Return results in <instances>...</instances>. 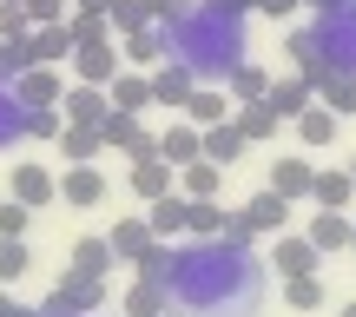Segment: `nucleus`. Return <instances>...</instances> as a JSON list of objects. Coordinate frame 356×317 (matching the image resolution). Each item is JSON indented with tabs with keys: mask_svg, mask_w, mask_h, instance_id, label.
Returning a JSON list of instances; mask_svg holds the SVG:
<instances>
[{
	"mask_svg": "<svg viewBox=\"0 0 356 317\" xmlns=\"http://www.w3.org/2000/svg\"><path fill=\"white\" fill-rule=\"evenodd\" d=\"M99 304H106V278L66 271V278L53 284V297H47V311H40V317H86V311H99Z\"/></svg>",
	"mask_w": 356,
	"mask_h": 317,
	"instance_id": "f257e3e1",
	"label": "nucleus"
},
{
	"mask_svg": "<svg viewBox=\"0 0 356 317\" xmlns=\"http://www.w3.org/2000/svg\"><path fill=\"white\" fill-rule=\"evenodd\" d=\"M7 199H20L26 212H40V205H53V199H60V178H53L47 165L20 159V165H13V178H7Z\"/></svg>",
	"mask_w": 356,
	"mask_h": 317,
	"instance_id": "f03ea898",
	"label": "nucleus"
},
{
	"mask_svg": "<svg viewBox=\"0 0 356 317\" xmlns=\"http://www.w3.org/2000/svg\"><path fill=\"white\" fill-rule=\"evenodd\" d=\"M60 199L73 205V212L106 205V172H99V165H66V172H60Z\"/></svg>",
	"mask_w": 356,
	"mask_h": 317,
	"instance_id": "7ed1b4c3",
	"label": "nucleus"
},
{
	"mask_svg": "<svg viewBox=\"0 0 356 317\" xmlns=\"http://www.w3.org/2000/svg\"><path fill=\"white\" fill-rule=\"evenodd\" d=\"M60 93H66V79H60V66H26L20 79H13V100L20 106H60Z\"/></svg>",
	"mask_w": 356,
	"mask_h": 317,
	"instance_id": "20e7f679",
	"label": "nucleus"
},
{
	"mask_svg": "<svg viewBox=\"0 0 356 317\" xmlns=\"http://www.w3.org/2000/svg\"><path fill=\"white\" fill-rule=\"evenodd\" d=\"M198 159H211V165H238L244 159V132L231 126V119H218V126H198Z\"/></svg>",
	"mask_w": 356,
	"mask_h": 317,
	"instance_id": "39448f33",
	"label": "nucleus"
},
{
	"mask_svg": "<svg viewBox=\"0 0 356 317\" xmlns=\"http://www.w3.org/2000/svg\"><path fill=\"white\" fill-rule=\"evenodd\" d=\"M66 60H73L79 86H106V79L119 73V47H113V40H99V47H73Z\"/></svg>",
	"mask_w": 356,
	"mask_h": 317,
	"instance_id": "423d86ee",
	"label": "nucleus"
},
{
	"mask_svg": "<svg viewBox=\"0 0 356 317\" xmlns=\"http://www.w3.org/2000/svg\"><path fill=\"white\" fill-rule=\"evenodd\" d=\"M178 113H185L191 126H218V119H231V93L211 86V79H198V86L185 93V106H178Z\"/></svg>",
	"mask_w": 356,
	"mask_h": 317,
	"instance_id": "0eeeda50",
	"label": "nucleus"
},
{
	"mask_svg": "<svg viewBox=\"0 0 356 317\" xmlns=\"http://www.w3.org/2000/svg\"><path fill=\"white\" fill-rule=\"evenodd\" d=\"M350 199H356V178L343 172V165L310 172V205H317V212H350Z\"/></svg>",
	"mask_w": 356,
	"mask_h": 317,
	"instance_id": "6e6552de",
	"label": "nucleus"
},
{
	"mask_svg": "<svg viewBox=\"0 0 356 317\" xmlns=\"http://www.w3.org/2000/svg\"><path fill=\"white\" fill-rule=\"evenodd\" d=\"M60 119L66 126H99L106 119V86H79L73 79V86L60 93Z\"/></svg>",
	"mask_w": 356,
	"mask_h": 317,
	"instance_id": "1a4fd4ad",
	"label": "nucleus"
},
{
	"mask_svg": "<svg viewBox=\"0 0 356 317\" xmlns=\"http://www.w3.org/2000/svg\"><path fill=\"white\" fill-rule=\"evenodd\" d=\"M145 79H152V106H185V93L198 86V73H191L185 60H172V53H165V66L145 73Z\"/></svg>",
	"mask_w": 356,
	"mask_h": 317,
	"instance_id": "9d476101",
	"label": "nucleus"
},
{
	"mask_svg": "<svg viewBox=\"0 0 356 317\" xmlns=\"http://www.w3.org/2000/svg\"><path fill=\"white\" fill-rule=\"evenodd\" d=\"M231 126L244 132V146H264V139H277V126H284V119L270 113L264 100H244V106H231Z\"/></svg>",
	"mask_w": 356,
	"mask_h": 317,
	"instance_id": "9b49d317",
	"label": "nucleus"
},
{
	"mask_svg": "<svg viewBox=\"0 0 356 317\" xmlns=\"http://www.w3.org/2000/svg\"><path fill=\"white\" fill-rule=\"evenodd\" d=\"M178 172V192L185 199H218L225 192V165H211V159H185V165H172Z\"/></svg>",
	"mask_w": 356,
	"mask_h": 317,
	"instance_id": "f8f14e48",
	"label": "nucleus"
},
{
	"mask_svg": "<svg viewBox=\"0 0 356 317\" xmlns=\"http://www.w3.org/2000/svg\"><path fill=\"white\" fill-rule=\"evenodd\" d=\"M270 265H277V278H304V271L323 265V252H317L310 238H284V231H277V252H270Z\"/></svg>",
	"mask_w": 356,
	"mask_h": 317,
	"instance_id": "ddd939ff",
	"label": "nucleus"
},
{
	"mask_svg": "<svg viewBox=\"0 0 356 317\" xmlns=\"http://www.w3.org/2000/svg\"><path fill=\"white\" fill-rule=\"evenodd\" d=\"M106 106L145 113V106H152V79H145V73H113V79H106Z\"/></svg>",
	"mask_w": 356,
	"mask_h": 317,
	"instance_id": "4468645a",
	"label": "nucleus"
},
{
	"mask_svg": "<svg viewBox=\"0 0 356 317\" xmlns=\"http://www.w3.org/2000/svg\"><path fill=\"white\" fill-rule=\"evenodd\" d=\"M126 317H172V284L139 278V284L126 291Z\"/></svg>",
	"mask_w": 356,
	"mask_h": 317,
	"instance_id": "2eb2a0df",
	"label": "nucleus"
},
{
	"mask_svg": "<svg viewBox=\"0 0 356 317\" xmlns=\"http://www.w3.org/2000/svg\"><path fill=\"white\" fill-rule=\"evenodd\" d=\"M284 218H291V199H277V192H257V199L251 205H244V225H251V231H270V238H277V231H284Z\"/></svg>",
	"mask_w": 356,
	"mask_h": 317,
	"instance_id": "dca6fc26",
	"label": "nucleus"
},
{
	"mask_svg": "<svg viewBox=\"0 0 356 317\" xmlns=\"http://www.w3.org/2000/svg\"><path fill=\"white\" fill-rule=\"evenodd\" d=\"M172 53V33L165 26H139V33H126V53L119 60H132V66H159Z\"/></svg>",
	"mask_w": 356,
	"mask_h": 317,
	"instance_id": "f3484780",
	"label": "nucleus"
},
{
	"mask_svg": "<svg viewBox=\"0 0 356 317\" xmlns=\"http://www.w3.org/2000/svg\"><path fill=\"white\" fill-rule=\"evenodd\" d=\"M264 106H270L277 119H297V113L310 106V79H304V73H297V79H270V86H264Z\"/></svg>",
	"mask_w": 356,
	"mask_h": 317,
	"instance_id": "a211bd4d",
	"label": "nucleus"
},
{
	"mask_svg": "<svg viewBox=\"0 0 356 317\" xmlns=\"http://www.w3.org/2000/svg\"><path fill=\"white\" fill-rule=\"evenodd\" d=\"M145 231L172 245L178 231H185V192H165V199H152V212H145Z\"/></svg>",
	"mask_w": 356,
	"mask_h": 317,
	"instance_id": "6ab92c4d",
	"label": "nucleus"
},
{
	"mask_svg": "<svg viewBox=\"0 0 356 317\" xmlns=\"http://www.w3.org/2000/svg\"><path fill=\"white\" fill-rule=\"evenodd\" d=\"M165 192H172V165L165 159H132V199L152 205V199H165Z\"/></svg>",
	"mask_w": 356,
	"mask_h": 317,
	"instance_id": "aec40b11",
	"label": "nucleus"
},
{
	"mask_svg": "<svg viewBox=\"0 0 356 317\" xmlns=\"http://www.w3.org/2000/svg\"><path fill=\"white\" fill-rule=\"evenodd\" d=\"M26 47H33L40 66H60L66 53H73V33H66V20H53V26H33V33H26Z\"/></svg>",
	"mask_w": 356,
	"mask_h": 317,
	"instance_id": "412c9836",
	"label": "nucleus"
},
{
	"mask_svg": "<svg viewBox=\"0 0 356 317\" xmlns=\"http://www.w3.org/2000/svg\"><path fill=\"white\" fill-rule=\"evenodd\" d=\"M304 238L317 245V252H350V212H317Z\"/></svg>",
	"mask_w": 356,
	"mask_h": 317,
	"instance_id": "4be33fe9",
	"label": "nucleus"
},
{
	"mask_svg": "<svg viewBox=\"0 0 356 317\" xmlns=\"http://www.w3.org/2000/svg\"><path fill=\"white\" fill-rule=\"evenodd\" d=\"M270 192H277V199H310V159H277L270 165Z\"/></svg>",
	"mask_w": 356,
	"mask_h": 317,
	"instance_id": "5701e85b",
	"label": "nucleus"
},
{
	"mask_svg": "<svg viewBox=\"0 0 356 317\" xmlns=\"http://www.w3.org/2000/svg\"><path fill=\"white\" fill-rule=\"evenodd\" d=\"M53 146H60V159H66V165H92V159L106 153L92 126H60V139H53Z\"/></svg>",
	"mask_w": 356,
	"mask_h": 317,
	"instance_id": "b1692460",
	"label": "nucleus"
},
{
	"mask_svg": "<svg viewBox=\"0 0 356 317\" xmlns=\"http://www.w3.org/2000/svg\"><path fill=\"white\" fill-rule=\"evenodd\" d=\"M106 245H113V258H119V265H139V252L152 245V231H145V218H119Z\"/></svg>",
	"mask_w": 356,
	"mask_h": 317,
	"instance_id": "393cba45",
	"label": "nucleus"
},
{
	"mask_svg": "<svg viewBox=\"0 0 356 317\" xmlns=\"http://www.w3.org/2000/svg\"><path fill=\"white\" fill-rule=\"evenodd\" d=\"M264 86H270V73L264 66H251V60H238L225 73V93H231V106H244V100H264Z\"/></svg>",
	"mask_w": 356,
	"mask_h": 317,
	"instance_id": "a878e982",
	"label": "nucleus"
},
{
	"mask_svg": "<svg viewBox=\"0 0 356 317\" xmlns=\"http://www.w3.org/2000/svg\"><path fill=\"white\" fill-rule=\"evenodd\" d=\"M159 159H165V165L198 159V126H191V119H172V126H165V139H159Z\"/></svg>",
	"mask_w": 356,
	"mask_h": 317,
	"instance_id": "bb28decb",
	"label": "nucleus"
},
{
	"mask_svg": "<svg viewBox=\"0 0 356 317\" xmlns=\"http://www.w3.org/2000/svg\"><path fill=\"white\" fill-rule=\"evenodd\" d=\"M337 126H343V119H337L330 106H304V113H297V139H304V146H330Z\"/></svg>",
	"mask_w": 356,
	"mask_h": 317,
	"instance_id": "cd10ccee",
	"label": "nucleus"
},
{
	"mask_svg": "<svg viewBox=\"0 0 356 317\" xmlns=\"http://www.w3.org/2000/svg\"><path fill=\"white\" fill-rule=\"evenodd\" d=\"M284 304H291V311H323V304H330V291H323L317 271H304V278H284Z\"/></svg>",
	"mask_w": 356,
	"mask_h": 317,
	"instance_id": "c85d7f7f",
	"label": "nucleus"
},
{
	"mask_svg": "<svg viewBox=\"0 0 356 317\" xmlns=\"http://www.w3.org/2000/svg\"><path fill=\"white\" fill-rule=\"evenodd\" d=\"M113 265H119V258H113V245H106V238H79V245H73V265H66V271H86V278H106Z\"/></svg>",
	"mask_w": 356,
	"mask_h": 317,
	"instance_id": "c756f323",
	"label": "nucleus"
},
{
	"mask_svg": "<svg viewBox=\"0 0 356 317\" xmlns=\"http://www.w3.org/2000/svg\"><path fill=\"white\" fill-rule=\"evenodd\" d=\"M60 106H20V139H60Z\"/></svg>",
	"mask_w": 356,
	"mask_h": 317,
	"instance_id": "7c9ffc66",
	"label": "nucleus"
},
{
	"mask_svg": "<svg viewBox=\"0 0 356 317\" xmlns=\"http://www.w3.org/2000/svg\"><path fill=\"white\" fill-rule=\"evenodd\" d=\"M66 33H73V47H99V40H113V20L106 13H66Z\"/></svg>",
	"mask_w": 356,
	"mask_h": 317,
	"instance_id": "2f4dec72",
	"label": "nucleus"
},
{
	"mask_svg": "<svg viewBox=\"0 0 356 317\" xmlns=\"http://www.w3.org/2000/svg\"><path fill=\"white\" fill-rule=\"evenodd\" d=\"M106 20H113V33H139V26H152V0H113Z\"/></svg>",
	"mask_w": 356,
	"mask_h": 317,
	"instance_id": "473e14b6",
	"label": "nucleus"
},
{
	"mask_svg": "<svg viewBox=\"0 0 356 317\" xmlns=\"http://www.w3.org/2000/svg\"><path fill=\"white\" fill-rule=\"evenodd\" d=\"M26 66H33V47L26 40H0V86H13Z\"/></svg>",
	"mask_w": 356,
	"mask_h": 317,
	"instance_id": "72a5a7b5",
	"label": "nucleus"
},
{
	"mask_svg": "<svg viewBox=\"0 0 356 317\" xmlns=\"http://www.w3.org/2000/svg\"><path fill=\"white\" fill-rule=\"evenodd\" d=\"M323 106H330L337 119H343V113H356V73H337L330 86H323Z\"/></svg>",
	"mask_w": 356,
	"mask_h": 317,
	"instance_id": "f704fd0d",
	"label": "nucleus"
},
{
	"mask_svg": "<svg viewBox=\"0 0 356 317\" xmlns=\"http://www.w3.org/2000/svg\"><path fill=\"white\" fill-rule=\"evenodd\" d=\"M26 265H33V258H26V238H0V284H13Z\"/></svg>",
	"mask_w": 356,
	"mask_h": 317,
	"instance_id": "c9c22d12",
	"label": "nucleus"
},
{
	"mask_svg": "<svg viewBox=\"0 0 356 317\" xmlns=\"http://www.w3.org/2000/svg\"><path fill=\"white\" fill-rule=\"evenodd\" d=\"M20 139V100H13V86H0V153Z\"/></svg>",
	"mask_w": 356,
	"mask_h": 317,
	"instance_id": "e433bc0d",
	"label": "nucleus"
},
{
	"mask_svg": "<svg viewBox=\"0 0 356 317\" xmlns=\"http://www.w3.org/2000/svg\"><path fill=\"white\" fill-rule=\"evenodd\" d=\"M20 13H26V26H53V20H66V0H20Z\"/></svg>",
	"mask_w": 356,
	"mask_h": 317,
	"instance_id": "4c0bfd02",
	"label": "nucleus"
},
{
	"mask_svg": "<svg viewBox=\"0 0 356 317\" xmlns=\"http://www.w3.org/2000/svg\"><path fill=\"white\" fill-rule=\"evenodd\" d=\"M26 225H33V212H26L20 199H7V205H0V238H26Z\"/></svg>",
	"mask_w": 356,
	"mask_h": 317,
	"instance_id": "58836bf2",
	"label": "nucleus"
},
{
	"mask_svg": "<svg viewBox=\"0 0 356 317\" xmlns=\"http://www.w3.org/2000/svg\"><path fill=\"white\" fill-rule=\"evenodd\" d=\"M185 20H191V0H152V26L172 33V26H185Z\"/></svg>",
	"mask_w": 356,
	"mask_h": 317,
	"instance_id": "ea45409f",
	"label": "nucleus"
},
{
	"mask_svg": "<svg viewBox=\"0 0 356 317\" xmlns=\"http://www.w3.org/2000/svg\"><path fill=\"white\" fill-rule=\"evenodd\" d=\"M33 26H26V13H20V0H0V40H26Z\"/></svg>",
	"mask_w": 356,
	"mask_h": 317,
	"instance_id": "a19ab883",
	"label": "nucleus"
},
{
	"mask_svg": "<svg viewBox=\"0 0 356 317\" xmlns=\"http://www.w3.org/2000/svg\"><path fill=\"white\" fill-rule=\"evenodd\" d=\"M317 53H323V47H317V33H310V26H304V33H291V60H297V66H310Z\"/></svg>",
	"mask_w": 356,
	"mask_h": 317,
	"instance_id": "79ce46f5",
	"label": "nucleus"
},
{
	"mask_svg": "<svg viewBox=\"0 0 356 317\" xmlns=\"http://www.w3.org/2000/svg\"><path fill=\"white\" fill-rule=\"evenodd\" d=\"M251 7H257V13H270V20H291L297 0H251Z\"/></svg>",
	"mask_w": 356,
	"mask_h": 317,
	"instance_id": "37998d69",
	"label": "nucleus"
},
{
	"mask_svg": "<svg viewBox=\"0 0 356 317\" xmlns=\"http://www.w3.org/2000/svg\"><path fill=\"white\" fill-rule=\"evenodd\" d=\"M66 7H73V13H106L113 0H66Z\"/></svg>",
	"mask_w": 356,
	"mask_h": 317,
	"instance_id": "c03bdc74",
	"label": "nucleus"
},
{
	"mask_svg": "<svg viewBox=\"0 0 356 317\" xmlns=\"http://www.w3.org/2000/svg\"><path fill=\"white\" fill-rule=\"evenodd\" d=\"M0 317H40V311H20V304H13L7 291H0Z\"/></svg>",
	"mask_w": 356,
	"mask_h": 317,
	"instance_id": "a18cd8bd",
	"label": "nucleus"
},
{
	"mask_svg": "<svg viewBox=\"0 0 356 317\" xmlns=\"http://www.w3.org/2000/svg\"><path fill=\"white\" fill-rule=\"evenodd\" d=\"M297 7H317V13H337V7H350V0H297Z\"/></svg>",
	"mask_w": 356,
	"mask_h": 317,
	"instance_id": "49530a36",
	"label": "nucleus"
},
{
	"mask_svg": "<svg viewBox=\"0 0 356 317\" xmlns=\"http://www.w3.org/2000/svg\"><path fill=\"white\" fill-rule=\"evenodd\" d=\"M350 252H356V218H350Z\"/></svg>",
	"mask_w": 356,
	"mask_h": 317,
	"instance_id": "de8ad7c7",
	"label": "nucleus"
},
{
	"mask_svg": "<svg viewBox=\"0 0 356 317\" xmlns=\"http://www.w3.org/2000/svg\"><path fill=\"white\" fill-rule=\"evenodd\" d=\"M337 317H356V304H343V311H337Z\"/></svg>",
	"mask_w": 356,
	"mask_h": 317,
	"instance_id": "09e8293b",
	"label": "nucleus"
},
{
	"mask_svg": "<svg viewBox=\"0 0 356 317\" xmlns=\"http://www.w3.org/2000/svg\"><path fill=\"white\" fill-rule=\"evenodd\" d=\"M343 172H350V178H356V159H350V165H343Z\"/></svg>",
	"mask_w": 356,
	"mask_h": 317,
	"instance_id": "8fccbe9b",
	"label": "nucleus"
}]
</instances>
